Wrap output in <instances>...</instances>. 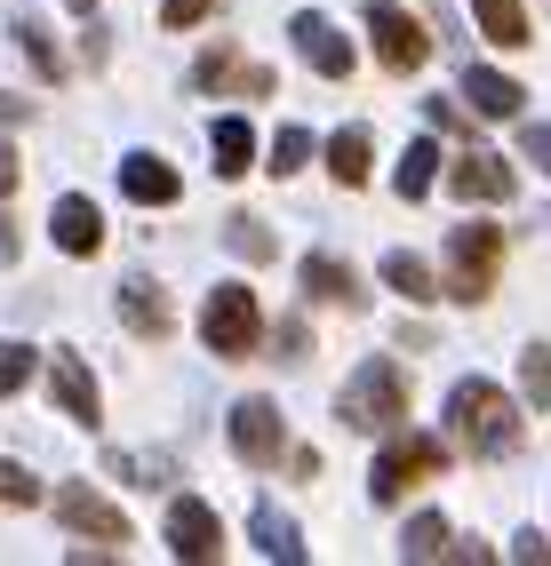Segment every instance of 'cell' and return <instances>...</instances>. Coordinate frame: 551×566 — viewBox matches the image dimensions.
<instances>
[{"label": "cell", "instance_id": "cell-1", "mask_svg": "<svg viewBox=\"0 0 551 566\" xmlns=\"http://www.w3.org/2000/svg\"><path fill=\"white\" fill-rule=\"evenodd\" d=\"M448 431H456V447L464 455H480V463H503L511 447H520V415H511V399L496 391V384H456L448 391Z\"/></svg>", "mask_w": 551, "mask_h": 566}, {"label": "cell", "instance_id": "cell-2", "mask_svg": "<svg viewBox=\"0 0 551 566\" xmlns=\"http://www.w3.org/2000/svg\"><path fill=\"white\" fill-rule=\"evenodd\" d=\"M336 415H344L352 431H399V423H408V375H399L392 359H367L352 384H344Z\"/></svg>", "mask_w": 551, "mask_h": 566}, {"label": "cell", "instance_id": "cell-3", "mask_svg": "<svg viewBox=\"0 0 551 566\" xmlns=\"http://www.w3.org/2000/svg\"><path fill=\"white\" fill-rule=\"evenodd\" d=\"M496 263H503V223H456L448 232V295L480 304L496 287Z\"/></svg>", "mask_w": 551, "mask_h": 566}, {"label": "cell", "instance_id": "cell-4", "mask_svg": "<svg viewBox=\"0 0 551 566\" xmlns=\"http://www.w3.org/2000/svg\"><path fill=\"white\" fill-rule=\"evenodd\" d=\"M200 335H208L216 359H248L256 344H264V312H256L248 287H216L208 312H200Z\"/></svg>", "mask_w": 551, "mask_h": 566}, {"label": "cell", "instance_id": "cell-5", "mask_svg": "<svg viewBox=\"0 0 551 566\" xmlns=\"http://www.w3.org/2000/svg\"><path fill=\"white\" fill-rule=\"evenodd\" d=\"M439 471H448V447H439V439H392L384 455H376V471H367V495L399 503L416 479H439Z\"/></svg>", "mask_w": 551, "mask_h": 566}, {"label": "cell", "instance_id": "cell-6", "mask_svg": "<svg viewBox=\"0 0 551 566\" xmlns=\"http://www.w3.org/2000/svg\"><path fill=\"white\" fill-rule=\"evenodd\" d=\"M56 518L72 526V535L104 543V551H128V518H121V503H104L89 479H64V486H56Z\"/></svg>", "mask_w": 551, "mask_h": 566}, {"label": "cell", "instance_id": "cell-7", "mask_svg": "<svg viewBox=\"0 0 551 566\" xmlns=\"http://www.w3.org/2000/svg\"><path fill=\"white\" fill-rule=\"evenodd\" d=\"M232 455H240L248 471H264V463L288 455V431H280V407H272V399H240V407H232Z\"/></svg>", "mask_w": 551, "mask_h": 566}, {"label": "cell", "instance_id": "cell-8", "mask_svg": "<svg viewBox=\"0 0 551 566\" xmlns=\"http://www.w3.org/2000/svg\"><path fill=\"white\" fill-rule=\"evenodd\" d=\"M367 32H376V56H384L392 72H416V64L432 56V32H424L408 9H392V0H376V9H367Z\"/></svg>", "mask_w": 551, "mask_h": 566}, {"label": "cell", "instance_id": "cell-9", "mask_svg": "<svg viewBox=\"0 0 551 566\" xmlns=\"http://www.w3.org/2000/svg\"><path fill=\"white\" fill-rule=\"evenodd\" d=\"M168 551H176V558H193V566H208V558H225V526H216V511L184 495V503L168 511Z\"/></svg>", "mask_w": 551, "mask_h": 566}, {"label": "cell", "instance_id": "cell-10", "mask_svg": "<svg viewBox=\"0 0 551 566\" xmlns=\"http://www.w3.org/2000/svg\"><path fill=\"white\" fill-rule=\"evenodd\" d=\"M49 391L64 399V415H72V423H89V431L104 423V399H96V375L81 367V352H56V359H49Z\"/></svg>", "mask_w": 551, "mask_h": 566}, {"label": "cell", "instance_id": "cell-11", "mask_svg": "<svg viewBox=\"0 0 551 566\" xmlns=\"http://www.w3.org/2000/svg\"><path fill=\"white\" fill-rule=\"evenodd\" d=\"M297 49H304V64L320 72V81H344L352 72V41L328 17H297Z\"/></svg>", "mask_w": 551, "mask_h": 566}, {"label": "cell", "instance_id": "cell-12", "mask_svg": "<svg viewBox=\"0 0 551 566\" xmlns=\"http://www.w3.org/2000/svg\"><path fill=\"white\" fill-rule=\"evenodd\" d=\"M121 192H128L136 208H168L184 184H176V168H168L160 153H128V160H121Z\"/></svg>", "mask_w": 551, "mask_h": 566}, {"label": "cell", "instance_id": "cell-13", "mask_svg": "<svg viewBox=\"0 0 551 566\" xmlns=\"http://www.w3.org/2000/svg\"><path fill=\"white\" fill-rule=\"evenodd\" d=\"M121 319L144 335V344H168V335H176V312H168V295L153 280H128L121 287Z\"/></svg>", "mask_w": 551, "mask_h": 566}, {"label": "cell", "instance_id": "cell-14", "mask_svg": "<svg viewBox=\"0 0 551 566\" xmlns=\"http://www.w3.org/2000/svg\"><path fill=\"white\" fill-rule=\"evenodd\" d=\"M49 232H56V248H64V255H96V248H104V223H96V200H81V192H64V200H56V216H49Z\"/></svg>", "mask_w": 551, "mask_h": 566}, {"label": "cell", "instance_id": "cell-15", "mask_svg": "<svg viewBox=\"0 0 551 566\" xmlns=\"http://www.w3.org/2000/svg\"><path fill=\"white\" fill-rule=\"evenodd\" d=\"M448 192H456V200H511V168H503L496 153H464V160L448 168Z\"/></svg>", "mask_w": 551, "mask_h": 566}, {"label": "cell", "instance_id": "cell-16", "mask_svg": "<svg viewBox=\"0 0 551 566\" xmlns=\"http://www.w3.org/2000/svg\"><path fill=\"white\" fill-rule=\"evenodd\" d=\"M464 96H471V112H480V120H511V112L528 104V88H520V81H503V72H488V64H471V72H464Z\"/></svg>", "mask_w": 551, "mask_h": 566}, {"label": "cell", "instance_id": "cell-17", "mask_svg": "<svg viewBox=\"0 0 551 566\" xmlns=\"http://www.w3.org/2000/svg\"><path fill=\"white\" fill-rule=\"evenodd\" d=\"M471 17H480V32H488L496 49H528V41H536L520 0H471Z\"/></svg>", "mask_w": 551, "mask_h": 566}, {"label": "cell", "instance_id": "cell-18", "mask_svg": "<svg viewBox=\"0 0 551 566\" xmlns=\"http://www.w3.org/2000/svg\"><path fill=\"white\" fill-rule=\"evenodd\" d=\"M304 295H320V304H344V312H352V304H360V280L344 272L336 255H312V263H304Z\"/></svg>", "mask_w": 551, "mask_h": 566}, {"label": "cell", "instance_id": "cell-19", "mask_svg": "<svg viewBox=\"0 0 551 566\" xmlns=\"http://www.w3.org/2000/svg\"><path fill=\"white\" fill-rule=\"evenodd\" d=\"M328 176H336V184H367V128H336V136H328Z\"/></svg>", "mask_w": 551, "mask_h": 566}, {"label": "cell", "instance_id": "cell-20", "mask_svg": "<svg viewBox=\"0 0 551 566\" xmlns=\"http://www.w3.org/2000/svg\"><path fill=\"white\" fill-rule=\"evenodd\" d=\"M384 280H392L399 295H408V304H432V295H439L432 263H424V255H408V248H399V255H384Z\"/></svg>", "mask_w": 551, "mask_h": 566}, {"label": "cell", "instance_id": "cell-21", "mask_svg": "<svg viewBox=\"0 0 551 566\" xmlns=\"http://www.w3.org/2000/svg\"><path fill=\"white\" fill-rule=\"evenodd\" d=\"M240 72H248V64H240V49L216 41V49L193 64V88H200V96H216V88H232V96H240Z\"/></svg>", "mask_w": 551, "mask_h": 566}, {"label": "cell", "instance_id": "cell-22", "mask_svg": "<svg viewBox=\"0 0 551 566\" xmlns=\"http://www.w3.org/2000/svg\"><path fill=\"white\" fill-rule=\"evenodd\" d=\"M432 176H439V144L424 136V144H408V153H399V200H424Z\"/></svg>", "mask_w": 551, "mask_h": 566}, {"label": "cell", "instance_id": "cell-23", "mask_svg": "<svg viewBox=\"0 0 551 566\" xmlns=\"http://www.w3.org/2000/svg\"><path fill=\"white\" fill-rule=\"evenodd\" d=\"M248 160H256L248 120H216V176H248Z\"/></svg>", "mask_w": 551, "mask_h": 566}, {"label": "cell", "instance_id": "cell-24", "mask_svg": "<svg viewBox=\"0 0 551 566\" xmlns=\"http://www.w3.org/2000/svg\"><path fill=\"white\" fill-rule=\"evenodd\" d=\"M17 49L32 56V72H41V81H64V56H56V41H49V24L17 17Z\"/></svg>", "mask_w": 551, "mask_h": 566}, {"label": "cell", "instance_id": "cell-25", "mask_svg": "<svg viewBox=\"0 0 551 566\" xmlns=\"http://www.w3.org/2000/svg\"><path fill=\"white\" fill-rule=\"evenodd\" d=\"M256 543H264V558H280V566H297V558H304L297 526H288L280 511H256Z\"/></svg>", "mask_w": 551, "mask_h": 566}, {"label": "cell", "instance_id": "cell-26", "mask_svg": "<svg viewBox=\"0 0 551 566\" xmlns=\"http://www.w3.org/2000/svg\"><path fill=\"white\" fill-rule=\"evenodd\" d=\"M399 558H448V518H408V535H399Z\"/></svg>", "mask_w": 551, "mask_h": 566}, {"label": "cell", "instance_id": "cell-27", "mask_svg": "<svg viewBox=\"0 0 551 566\" xmlns=\"http://www.w3.org/2000/svg\"><path fill=\"white\" fill-rule=\"evenodd\" d=\"M225 248H232V255H248V263H272V255H280V240H272V232H264V223H256V216H232Z\"/></svg>", "mask_w": 551, "mask_h": 566}, {"label": "cell", "instance_id": "cell-28", "mask_svg": "<svg viewBox=\"0 0 551 566\" xmlns=\"http://www.w3.org/2000/svg\"><path fill=\"white\" fill-rule=\"evenodd\" d=\"M304 160H312V136H304V128H280V136H272V160H264V168H272V176H297Z\"/></svg>", "mask_w": 551, "mask_h": 566}, {"label": "cell", "instance_id": "cell-29", "mask_svg": "<svg viewBox=\"0 0 551 566\" xmlns=\"http://www.w3.org/2000/svg\"><path fill=\"white\" fill-rule=\"evenodd\" d=\"M520 391H528V407H551V352L543 344H528V359H520Z\"/></svg>", "mask_w": 551, "mask_h": 566}, {"label": "cell", "instance_id": "cell-30", "mask_svg": "<svg viewBox=\"0 0 551 566\" xmlns=\"http://www.w3.org/2000/svg\"><path fill=\"white\" fill-rule=\"evenodd\" d=\"M24 384H32V352L0 335V391H24Z\"/></svg>", "mask_w": 551, "mask_h": 566}, {"label": "cell", "instance_id": "cell-31", "mask_svg": "<svg viewBox=\"0 0 551 566\" xmlns=\"http://www.w3.org/2000/svg\"><path fill=\"white\" fill-rule=\"evenodd\" d=\"M0 503H17V511L41 503V486H32V471H24V463H0Z\"/></svg>", "mask_w": 551, "mask_h": 566}, {"label": "cell", "instance_id": "cell-32", "mask_svg": "<svg viewBox=\"0 0 551 566\" xmlns=\"http://www.w3.org/2000/svg\"><path fill=\"white\" fill-rule=\"evenodd\" d=\"M200 17H208V0H160V24L168 32H193Z\"/></svg>", "mask_w": 551, "mask_h": 566}, {"label": "cell", "instance_id": "cell-33", "mask_svg": "<svg viewBox=\"0 0 551 566\" xmlns=\"http://www.w3.org/2000/svg\"><path fill=\"white\" fill-rule=\"evenodd\" d=\"M17 176H24V160L9 153V144H0V200H9V192H17Z\"/></svg>", "mask_w": 551, "mask_h": 566}, {"label": "cell", "instance_id": "cell-34", "mask_svg": "<svg viewBox=\"0 0 551 566\" xmlns=\"http://www.w3.org/2000/svg\"><path fill=\"white\" fill-rule=\"evenodd\" d=\"M528 160H536V168H551V128H528Z\"/></svg>", "mask_w": 551, "mask_h": 566}, {"label": "cell", "instance_id": "cell-35", "mask_svg": "<svg viewBox=\"0 0 551 566\" xmlns=\"http://www.w3.org/2000/svg\"><path fill=\"white\" fill-rule=\"evenodd\" d=\"M0 263H17V223L0 216Z\"/></svg>", "mask_w": 551, "mask_h": 566}, {"label": "cell", "instance_id": "cell-36", "mask_svg": "<svg viewBox=\"0 0 551 566\" xmlns=\"http://www.w3.org/2000/svg\"><path fill=\"white\" fill-rule=\"evenodd\" d=\"M24 112H32L24 96H0V120H24Z\"/></svg>", "mask_w": 551, "mask_h": 566}, {"label": "cell", "instance_id": "cell-37", "mask_svg": "<svg viewBox=\"0 0 551 566\" xmlns=\"http://www.w3.org/2000/svg\"><path fill=\"white\" fill-rule=\"evenodd\" d=\"M89 9H96V0H72V17H89Z\"/></svg>", "mask_w": 551, "mask_h": 566}]
</instances>
